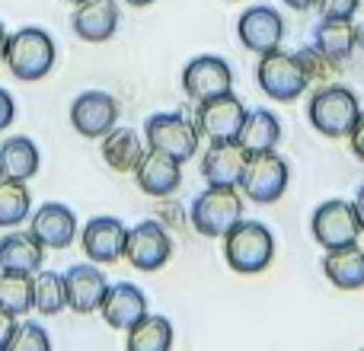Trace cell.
I'll return each mask as SVG.
<instances>
[{
	"mask_svg": "<svg viewBox=\"0 0 364 351\" xmlns=\"http://www.w3.org/2000/svg\"><path fill=\"white\" fill-rule=\"evenodd\" d=\"M144 138H147L151 151L170 153L179 163H186V160H192L195 153H198L201 134H198V128H195V122L186 119L182 112H160V115L147 119Z\"/></svg>",
	"mask_w": 364,
	"mask_h": 351,
	"instance_id": "obj_6",
	"label": "cell"
},
{
	"mask_svg": "<svg viewBox=\"0 0 364 351\" xmlns=\"http://www.w3.org/2000/svg\"><path fill=\"white\" fill-rule=\"evenodd\" d=\"M32 294H36V310L42 316H58L68 307V288H64V275L38 269L32 275Z\"/></svg>",
	"mask_w": 364,
	"mask_h": 351,
	"instance_id": "obj_30",
	"label": "cell"
},
{
	"mask_svg": "<svg viewBox=\"0 0 364 351\" xmlns=\"http://www.w3.org/2000/svg\"><path fill=\"white\" fill-rule=\"evenodd\" d=\"M272 256H275V237L259 220L240 217L224 233V259L237 275H259L272 265Z\"/></svg>",
	"mask_w": 364,
	"mask_h": 351,
	"instance_id": "obj_1",
	"label": "cell"
},
{
	"mask_svg": "<svg viewBox=\"0 0 364 351\" xmlns=\"http://www.w3.org/2000/svg\"><path fill=\"white\" fill-rule=\"evenodd\" d=\"M6 42H10V32H6V26L0 23V61H4V55H6Z\"/></svg>",
	"mask_w": 364,
	"mask_h": 351,
	"instance_id": "obj_39",
	"label": "cell"
},
{
	"mask_svg": "<svg viewBox=\"0 0 364 351\" xmlns=\"http://www.w3.org/2000/svg\"><path fill=\"white\" fill-rule=\"evenodd\" d=\"M182 90L188 99L201 102L211 96L230 93L233 90V70L220 55H198L182 70Z\"/></svg>",
	"mask_w": 364,
	"mask_h": 351,
	"instance_id": "obj_11",
	"label": "cell"
},
{
	"mask_svg": "<svg viewBox=\"0 0 364 351\" xmlns=\"http://www.w3.org/2000/svg\"><path fill=\"white\" fill-rule=\"evenodd\" d=\"M45 246L38 243L32 233L13 230L0 237V271H23V275H36L42 269Z\"/></svg>",
	"mask_w": 364,
	"mask_h": 351,
	"instance_id": "obj_21",
	"label": "cell"
},
{
	"mask_svg": "<svg viewBox=\"0 0 364 351\" xmlns=\"http://www.w3.org/2000/svg\"><path fill=\"white\" fill-rule=\"evenodd\" d=\"M310 230H314V239L323 246V249H342V246H355L361 237V224L358 214H355L352 201H323L320 207L310 217Z\"/></svg>",
	"mask_w": 364,
	"mask_h": 351,
	"instance_id": "obj_8",
	"label": "cell"
},
{
	"mask_svg": "<svg viewBox=\"0 0 364 351\" xmlns=\"http://www.w3.org/2000/svg\"><path fill=\"white\" fill-rule=\"evenodd\" d=\"M240 217H243V198H240L237 185H208L192 201V211H188L195 233L208 239L224 237Z\"/></svg>",
	"mask_w": 364,
	"mask_h": 351,
	"instance_id": "obj_4",
	"label": "cell"
},
{
	"mask_svg": "<svg viewBox=\"0 0 364 351\" xmlns=\"http://www.w3.org/2000/svg\"><path fill=\"white\" fill-rule=\"evenodd\" d=\"M128 348L132 351H170L173 348V326L166 316H141L128 329Z\"/></svg>",
	"mask_w": 364,
	"mask_h": 351,
	"instance_id": "obj_27",
	"label": "cell"
},
{
	"mask_svg": "<svg viewBox=\"0 0 364 351\" xmlns=\"http://www.w3.org/2000/svg\"><path fill=\"white\" fill-rule=\"evenodd\" d=\"M48 348H51L48 333L32 320L16 323V329L10 335V345H6V351H48Z\"/></svg>",
	"mask_w": 364,
	"mask_h": 351,
	"instance_id": "obj_32",
	"label": "cell"
},
{
	"mask_svg": "<svg viewBox=\"0 0 364 351\" xmlns=\"http://www.w3.org/2000/svg\"><path fill=\"white\" fill-rule=\"evenodd\" d=\"M141 192H147L151 198H170L182 182V163L170 153L160 151H144L138 170H134Z\"/></svg>",
	"mask_w": 364,
	"mask_h": 351,
	"instance_id": "obj_18",
	"label": "cell"
},
{
	"mask_svg": "<svg viewBox=\"0 0 364 351\" xmlns=\"http://www.w3.org/2000/svg\"><path fill=\"white\" fill-rule=\"evenodd\" d=\"M246 122V106L230 93L211 96V99H201L195 109V128H198L201 138H208V144L214 141H237L240 128Z\"/></svg>",
	"mask_w": 364,
	"mask_h": 351,
	"instance_id": "obj_9",
	"label": "cell"
},
{
	"mask_svg": "<svg viewBox=\"0 0 364 351\" xmlns=\"http://www.w3.org/2000/svg\"><path fill=\"white\" fill-rule=\"evenodd\" d=\"M361 0H320V16L323 19H352L358 13Z\"/></svg>",
	"mask_w": 364,
	"mask_h": 351,
	"instance_id": "obj_33",
	"label": "cell"
},
{
	"mask_svg": "<svg viewBox=\"0 0 364 351\" xmlns=\"http://www.w3.org/2000/svg\"><path fill=\"white\" fill-rule=\"evenodd\" d=\"M125 243H128V227L119 217H93L87 220V227L80 233L83 252L96 265H112L119 259H125Z\"/></svg>",
	"mask_w": 364,
	"mask_h": 351,
	"instance_id": "obj_14",
	"label": "cell"
},
{
	"mask_svg": "<svg viewBox=\"0 0 364 351\" xmlns=\"http://www.w3.org/2000/svg\"><path fill=\"white\" fill-rule=\"evenodd\" d=\"M297 61H301L304 74H307V83H314V87H326V83L336 77V61H329L316 45L297 51Z\"/></svg>",
	"mask_w": 364,
	"mask_h": 351,
	"instance_id": "obj_31",
	"label": "cell"
},
{
	"mask_svg": "<svg viewBox=\"0 0 364 351\" xmlns=\"http://www.w3.org/2000/svg\"><path fill=\"white\" fill-rule=\"evenodd\" d=\"M314 45L329 61H348L358 48V29L352 19H320L314 29Z\"/></svg>",
	"mask_w": 364,
	"mask_h": 351,
	"instance_id": "obj_22",
	"label": "cell"
},
{
	"mask_svg": "<svg viewBox=\"0 0 364 351\" xmlns=\"http://www.w3.org/2000/svg\"><path fill=\"white\" fill-rule=\"evenodd\" d=\"M0 307L10 310L13 316H23L36 310V294H32V275L23 271H0Z\"/></svg>",
	"mask_w": 364,
	"mask_h": 351,
	"instance_id": "obj_29",
	"label": "cell"
},
{
	"mask_svg": "<svg viewBox=\"0 0 364 351\" xmlns=\"http://www.w3.org/2000/svg\"><path fill=\"white\" fill-rule=\"evenodd\" d=\"M256 83H259V90L275 102H294L297 96H304L310 87L297 55H288V51H282V48L269 51V55H259Z\"/></svg>",
	"mask_w": 364,
	"mask_h": 351,
	"instance_id": "obj_5",
	"label": "cell"
},
{
	"mask_svg": "<svg viewBox=\"0 0 364 351\" xmlns=\"http://www.w3.org/2000/svg\"><path fill=\"white\" fill-rule=\"evenodd\" d=\"M284 4H288L291 10H310V6H316L320 0H284Z\"/></svg>",
	"mask_w": 364,
	"mask_h": 351,
	"instance_id": "obj_38",
	"label": "cell"
},
{
	"mask_svg": "<svg viewBox=\"0 0 364 351\" xmlns=\"http://www.w3.org/2000/svg\"><path fill=\"white\" fill-rule=\"evenodd\" d=\"M358 45H361V51H364V26L358 29Z\"/></svg>",
	"mask_w": 364,
	"mask_h": 351,
	"instance_id": "obj_41",
	"label": "cell"
},
{
	"mask_svg": "<svg viewBox=\"0 0 364 351\" xmlns=\"http://www.w3.org/2000/svg\"><path fill=\"white\" fill-rule=\"evenodd\" d=\"M170 256H173V239L157 220H144V224L128 230L125 259L132 262V269L157 271L170 262Z\"/></svg>",
	"mask_w": 364,
	"mask_h": 351,
	"instance_id": "obj_12",
	"label": "cell"
},
{
	"mask_svg": "<svg viewBox=\"0 0 364 351\" xmlns=\"http://www.w3.org/2000/svg\"><path fill=\"white\" fill-rule=\"evenodd\" d=\"M144 157V144L132 128H112L102 138V160L112 166L115 173H134Z\"/></svg>",
	"mask_w": 364,
	"mask_h": 351,
	"instance_id": "obj_26",
	"label": "cell"
},
{
	"mask_svg": "<svg viewBox=\"0 0 364 351\" xmlns=\"http://www.w3.org/2000/svg\"><path fill=\"white\" fill-rule=\"evenodd\" d=\"M250 163V151L240 141H214L201 157V176L208 185H237Z\"/></svg>",
	"mask_w": 364,
	"mask_h": 351,
	"instance_id": "obj_16",
	"label": "cell"
},
{
	"mask_svg": "<svg viewBox=\"0 0 364 351\" xmlns=\"http://www.w3.org/2000/svg\"><path fill=\"white\" fill-rule=\"evenodd\" d=\"M38 163H42V157H38L36 141L16 134V138H6L0 144V179L29 182L38 173Z\"/></svg>",
	"mask_w": 364,
	"mask_h": 351,
	"instance_id": "obj_24",
	"label": "cell"
},
{
	"mask_svg": "<svg viewBox=\"0 0 364 351\" xmlns=\"http://www.w3.org/2000/svg\"><path fill=\"white\" fill-rule=\"evenodd\" d=\"M64 288H68V307L74 313H96L106 301L109 281L96 262L90 265H70L64 275Z\"/></svg>",
	"mask_w": 364,
	"mask_h": 351,
	"instance_id": "obj_17",
	"label": "cell"
},
{
	"mask_svg": "<svg viewBox=\"0 0 364 351\" xmlns=\"http://www.w3.org/2000/svg\"><path fill=\"white\" fill-rule=\"evenodd\" d=\"M100 313H102V320H106V326L125 329L128 333L141 316H147V297H144V291L134 288V284H128V281L109 284Z\"/></svg>",
	"mask_w": 364,
	"mask_h": 351,
	"instance_id": "obj_19",
	"label": "cell"
},
{
	"mask_svg": "<svg viewBox=\"0 0 364 351\" xmlns=\"http://www.w3.org/2000/svg\"><path fill=\"white\" fill-rule=\"evenodd\" d=\"M288 182H291L288 163L275 151H262V153H250V163H246L243 179H240V192L250 201H256V205H272V201H278L288 192Z\"/></svg>",
	"mask_w": 364,
	"mask_h": 351,
	"instance_id": "obj_7",
	"label": "cell"
},
{
	"mask_svg": "<svg viewBox=\"0 0 364 351\" xmlns=\"http://www.w3.org/2000/svg\"><path fill=\"white\" fill-rule=\"evenodd\" d=\"M237 36L250 51L269 55V51L282 48L284 42V19L275 6H265V4L250 6L237 23Z\"/></svg>",
	"mask_w": 364,
	"mask_h": 351,
	"instance_id": "obj_13",
	"label": "cell"
},
{
	"mask_svg": "<svg viewBox=\"0 0 364 351\" xmlns=\"http://www.w3.org/2000/svg\"><path fill=\"white\" fill-rule=\"evenodd\" d=\"M355 214H358V224H361V230H364V185L358 188V192H355Z\"/></svg>",
	"mask_w": 364,
	"mask_h": 351,
	"instance_id": "obj_37",
	"label": "cell"
},
{
	"mask_svg": "<svg viewBox=\"0 0 364 351\" xmlns=\"http://www.w3.org/2000/svg\"><path fill=\"white\" fill-rule=\"evenodd\" d=\"M32 211V195L26 188V182L16 179H0V227L10 230L29 220Z\"/></svg>",
	"mask_w": 364,
	"mask_h": 351,
	"instance_id": "obj_28",
	"label": "cell"
},
{
	"mask_svg": "<svg viewBox=\"0 0 364 351\" xmlns=\"http://www.w3.org/2000/svg\"><path fill=\"white\" fill-rule=\"evenodd\" d=\"M29 233L45 249H68L77 239V214L61 201H45L29 217Z\"/></svg>",
	"mask_w": 364,
	"mask_h": 351,
	"instance_id": "obj_15",
	"label": "cell"
},
{
	"mask_svg": "<svg viewBox=\"0 0 364 351\" xmlns=\"http://www.w3.org/2000/svg\"><path fill=\"white\" fill-rule=\"evenodd\" d=\"M13 329H16V316H13L10 310L0 307V351H6V345H10Z\"/></svg>",
	"mask_w": 364,
	"mask_h": 351,
	"instance_id": "obj_35",
	"label": "cell"
},
{
	"mask_svg": "<svg viewBox=\"0 0 364 351\" xmlns=\"http://www.w3.org/2000/svg\"><path fill=\"white\" fill-rule=\"evenodd\" d=\"M358 115H361V102L348 87L326 83V87H320L310 96L307 119H310V125L320 134H326V138H346L355 128Z\"/></svg>",
	"mask_w": 364,
	"mask_h": 351,
	"instance_id": "obj_3",
	"label": "cell"
},
{
	"mask_svg": "<svg viewBox=\"0 0 364 351\" xmlns=\"http://www.w3.org/2000/svg\"><path fill=\"white\" fill-rule=\"evenodd\" d=\"M240 144L250 153H262V151H275L278 141H282V122L275 112L269 109H252L246 112V122L240 128Z\"/></svg>",
	"mask_w": 364,
	"mask_h": 351,
	"instance_id": "obj_25",
	"label": "cell"
},
{
	"mask_svg": "<svg viewBox=\"0 0 364 351\" xmlns=\"http://www.w3.org/2000/svg\"><path fill=\"white\" fill-rule=\"evenodd\" d=\"M125 4H132V6H151L154 0H125Z\"/></svg>",
	"mask_w": 364,
	"mask_h": 351,
	"instance_id": "obj_40",
	"label": "cell"
},
{
	"mask_svg": "<svg viewBox=\"0 0 364 351\" xmlns=\"http://www.w3.org/2000/svg\"><path fill=\"white\" fill-rule=\"evenodd\" d=\"M323 271H326L329 284H336L339 291L364 288V249H358V243L342 246V249H326Z\"/></svg>",
	"mask_w": 364,
	"mask_h": 351,
	"instance_id": "obj_23",
	"label": "cell"
},
{
	"mask_svg": "<svg viewBox=\"0 0 364 351\" xmlns=\"http://www.w3.org/2000/svg\"><path fill=\"white\" fill-rule=\"evenodd\" d=\"M55 58H58L55 38H51L45 29H38V26H26V29H19L10 36L4 61L16 80L32 83V80H42V77L51 74Z\"/></svg>",
	"mask_w": 364,
	"mask_h": 351,
	"instance_id": "obj_2",
	"label": "cell"
},
{
	"mask_svg": "<svg viewBox=\"0 0 364 351\" xmlns=\"http://www.w3.org/2000/svg\"><path fill=\"white\" fill-rule=\"evenodd\" d=\"M348 141H352V153L358 160H364V112L358 115V122H355V128L348 131Z\"/></svg>",
	"mask_w": 364,
	"mask_h": 351,
	"instance_id": "obj_36",
	"label": "cell"
},
{
	"mask_svg": "<svg viewBox=\"0 0 364 351\" xmlns=\"http://www.w3.org/2000/svg\"><path fill=\"white\" fill-rule=\"evenodd\" d=\"M70 4H74V6H77V4H87V0H70Z\"/></svg>",
	"mask_w": 364,
	"mask_h": 351,
	"instance_id": "obj_42",
	"label": "cell"
},
{
	"mask_svg": "<svg viewBox=\"0 0 364 351\" xmlns=\"http://www.w3.org/2000/svg\"><path fill=\"white\" fill-rule=\"evenodd\" d=\"M13 119H16V102H13V96L6 93L4 87H0V131L10 128Z\"/></svg>",
	"mask_w": 364,
	"mask_h": 351,
	"instance_id": "obj_34",
	"label": "cell"
},
{
	"mask_svg": "<svg viewBox=\"0 0 364 351\" xmlns=\"http://www.w3.org/2000/svg\"><path fill=\"white\" fill-rule=\"evenodd\" d=\"M115 122H119V102L106 90H87L70 106V125L80 138H106L115 128Z\"/></svg>",
	"mask_w": 364,
	"mask_h": 351,
	"instance_id": "obj_10",
	"label": "cell"
},
{
	"mask_svg": "<svg viewBox=\"0 0 364 351\" xmlns=\"http://www.w3.org/2000/svg\"><path fill=\"white\" fill-rule=\"evenodd\" d=\"M70 26H74V32L83 42L100 45L106 38H112L115 29H119V6H115V0H87V4H77Z\"/></svg>",
	"mask_w": 364,
	"mask_h": 351,
	"instance_id": "obj_20",
	"label": "cell"
}]
</instances>
